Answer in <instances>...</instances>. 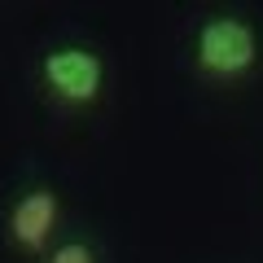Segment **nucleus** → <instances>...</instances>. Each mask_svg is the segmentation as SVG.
Returning <instances> with one entry per match:
<instances>
[{
	"label": "nucleus",
	"instance_id": "obj_2",
	"mask_svg": "<svg viewBox=\"0 0 263 263\" xmlns=\"http://www.w3.org/2000/svg\"><path fill=\"white\" fill-rule=\"evenodd\" d=\"M40 84L62 105H92L105 88V62L88 44H53L40 57Z\"/></svg>",
	"mask_w": 263,
	"mask_h": 263
},
{
	"label": "nucleus",
	"instance_id": "obj_4",
	"mask_svg": "<svg viewBox=\"0 0 263 263\" xmlns=\"http://www.w3.org/2000/svg\"><path fill=\"white\" fill-rule=\"evenodd\" d=\"M44 263H97V250L88 241H62L44 254Z\"/></svg>",
	"mask_w": 263,
	"mask_h": 263
},
{
	"label": "nucleus",
	"instance_id": "obj_1",
	"mask_svg": "<svg viewBox=\"0 0 263 263\" xmlns=\"http://www.w3.org/2000/svg\"><path fill=\"white\" fill-rule=\"evenodd\" d=\"M193 62L211 79H237L259 62V35L246 18H206L193 35Z\"/></svg>",
	"mask_w": 263,
	"mask_h": 263
},
{
	"label": "nucleus",
	"instance_id": "obj_3",
	"mask_svg": "<svg viewBox=\"0 0 263 263\" xmlns=\"http://www.w3.org/2000/svg\"><path fill=\"white\" fill-rule=\"evenodd\" d=\"M62 219V202L48 184H31L13 197L9 215H5V233L18 250L27 254H44V246L53 241V228Z\"/></svg>",
	"mask_w": 263,
	"mask_h": 263
}]
</instances>
